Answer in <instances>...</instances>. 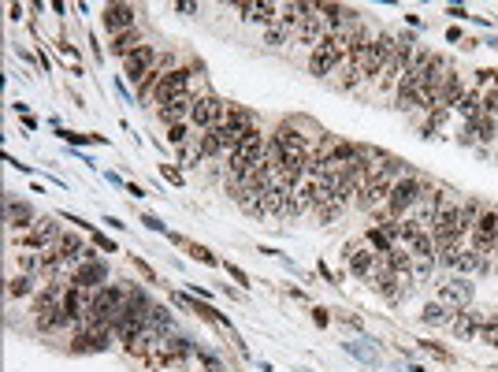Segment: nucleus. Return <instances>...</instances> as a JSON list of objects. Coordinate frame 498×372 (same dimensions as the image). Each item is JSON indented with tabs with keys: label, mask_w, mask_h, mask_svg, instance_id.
<instances>
[{
	"label": "nucleus",
	"mask_w": 498,
	"mask_h": 372,
	"mask_svg": "<svg viewBox=\"0 0 498 372\" xmlns=\"http://www.w3.org/2000/svg\"><path fill=\"white\" fill-rule=\"evenodd\" d=\"M365 242L376 250V257H387V253L394 250V239H391L383 228H368V231H365Z\"/></svg>",
	"instance_id": "a878e982"
},
{
	"label": "nucleus",
	"mask_w": 498,
	"mask_h": 372,
	"mask_svg": "<svg viewBox=\"0 0 498 372\" xmlns=\"http://www.w3.org/2000/svg\"><path fill=\"white\" fill-rule=\"evenodd\" d=\"M175 302L179 305H186V309H193L197 316H205V320H212V324H227L224 316H219L216 309H212V305H205V302H197V298H190V294H175Z\"/></svg>",
	"instance_id": "b1692460"
},
{
	"label": "nucleus",
	"mask_w": 498,
	"mask_h": 372,
	"mask_svg": "<svg viewBox=\"0 0 498 372\" xmlns=\"http://www.w3.org/2000/svg\"><path fill=\"white\" fill-rule=\"evenodd\" d=\"M264 153H268V145H264L261 131H249L242 142L235 145V149L227 153V179H235V183H242V179L253 171L257 164L264 160Z\"/></svg>",
	"instance_id": "f257e3e1"
},
{
	"label": "nucleus",
	"mask_w": 498,
	"mask_h": 372,
	"mask_svg": "<svg viewBox=\"0 0 498 372\" xmlns=\"http://www.w3.org/2000/svg\"><path fill=\"white\" fill-rule=\"evenodd\" d=\"M34 268H41V257H34V253H19V272H23V276H30Z\"/></svg>",
	"instance_id": "58836bf2"
},
{
	"label": "nucleus",
	"mask_w": 498,
	"mask_h": 372,
	"mask_svg": "<svg viewBox=\"0 0 498 372\" xmlns=\"http://www.w3.org/2000/svg\"><path fill=\"white\" fill-rule=\"evenodd\" d=\"M450 324H454V331L461 335V339H473V335H479V313H468V309H465V313H457Z\"/></svg>",
	"instance_id": "c85d7f7f"
},
{
	"label": "nucleus",
	"mask_w": 498,
	"mask_h": 372,
	"mask_svg": "<svg viewBox=\"0 0 498 372\" xmlns=\"http://www.w3.org/2000/svg\"><path fill=\"white\" fill-rule=\"evenodd\" d=\"M394 101H398L402 112H409V108H420V89L409 83V78H402L398 83V94H394Z\"/></svg>",
	"instance_id": "bb28decb"
},
{
	"label": "nucleus",
	"mask_w": 498,
	"mask_h": 372,
	"mask_svg": "<svg viewBox=\"0 0 498 372\" xmlns=\"http://www.w3.org/2000/svg\"><path fill=\"white\" fill-rule=\"evenodd\" d=\"M283 38H287V30H283V26H272V30H268V45H279Z\"/></svg>",
	"instance_id": "37998d69"
},
{
	"label": "nucleus",
	"mask_w": 498,
	"mask_h": 372,
	"mask_svg": "<svg viewBox=\"0 0 498 372\" xmlns=\"http://www.w3.org/2000/svg\"><path fill=\"white\" fill-rule=\"evenodd\" d=\"M171 242H175V246H182V250H186L193 261H201V265H219V261L212 257V253H208L205 246H193V242H186V239H182V234H171Z\"/></svg>",
	"instance_id": "c756f323"
},
{
	"label": "nucleus",
	"mask_w": 498,
	"mask_h": 372,
	"mask_svg": "<svg viewBox=\"0 0 498 372\" xmlns=\"http://www.w3.org/2000/svg\"><path fill=\"white\" fill-rule=\"evenodd\" d=\"M420 320L424 324H431V328H442V324H450L454 320V313H450V305H442V302H431V305H424V313H420Z\"/></svg>",
	"instance_id": "cd10ccee"
},
{
	"label": "nucleus",
	"mask_w": 498,
	"mask_h": 372,
	"mask_svg": "<svg viewBox=\"0 0 498 372\" xmlns=\"http://www.w3.org/2000/svg\"><path fill=\"white\" fill-rule=\"evenodd\" d=\"M71 283L82 287V290H100V287L108 283V268H105V261H97V253H94V257H86V261H82V265L75 268Z\"/></svg>",
	"instance_id": "9b49d317"
},
{
	"label": "nucleus",
	"mask_w": 498,
	"mask_h": 372,
	"mask_svg": "<svg viewBox=\"0 0 498 372\" xmlns=\"http://www.w3.org/2000/svg\"><path fill=\"white\" fill-rule=\"evenodd\" d=\"M257 23H279V4H272V0H261V4H257V15H253Z\"/></svg>",
	"instance_id": "c9c22d12"
},
{
	"label": "nucleus",
	"mask_w": 498,
	"mask_h": 372,
	"mask_svg": "<svg viewBox=\"0 0 498 372\" xmlns=\"http://www.w3.org/2000/svg\"><path fill=\"white\" fill-rule=\"evenodd\" d=\"M457 112L465 116V120H476V116H479V94H476V89H468V94L457 97Z\"/></svg>",
	"instance_id": "7c9ffc66"
},
{
	"label": "nucleus",
	"mask_w": 498,
	"mask_h": 372,
	"mask_svg": "<svg viewBox=\"0 0 498 372\" xmlns=\"http://www.w3.org/2000/svg\"><path fill=\"white\" fill-rule=\"evenodd\" d=\"M457 97H461V78H457V71H446V78H442V89H439V108L457 105Z\"/></svg>",
	"instance_id": "393cba45"
},
{
	"label": "nucleus",
	"mask_w": 498,
	"mask_h": 372,
	"mask_svg": "<svg viewBox=\"0 0 498 372\" xmlns=\"http://www.w3.org/2000/svg\"><path fill=\"white\" fill-rule=\"evenodd\" d=\"M383 261H387V268H391L398 279H405V283H413V253H409V250L394 246V250L387 253Z\"/></svg>",
	"instance_id": "aec40b11"
},
{
	"label": "nucleus",
	"mask_w": 498,
	"mask_h": 372,
	"mask_svg": "<svg viewBox=\"0 0 498 372\" xmlns=\"http://www.w3.org/2000/svg\"><path fill=\"white\" fill-rule=\"evenodd\" d=\"M134 15H138L134 4H108L100 23H105V30L116 38V34H123V30H134Z\"/></svg>",
	"instance_id": "2eb2a0df"
},
{
	"label": "nucleus",
	"mask_w": 498,
	"mask_h": 372,
	"mask_svg": "<svg viewBox=\"0 0 498 372\" xmlns=\"http://www.w3.org/2000/svg\"><path fill=\"white\" fill-rule=\"evenodd\" d=\"M368 279H372V287L380 290L383 298H398V294H402V287H398L402 279L394 276L391 268H387V261H383V257H380V265H376V272H372V276H368Z\"/></svg>",
	"instance_id": "a211bd4d"
},
{
	"label": "nucleus",
	"mask_w": 498,
	"mask_h": 372,
	"mask_svg": "<svg viewBox=\"0 0 498 372\" xmlns=\"http://www.w3.org/2000/svg\"><path fill=\"white\" fill-rule=\"evenodd\" d=\"M394 49H398V38L394 34H380V38H372L365 52V63H361V83H380L387 63L394 60Z\"/></svg>",
	"instance_id": "f03ea898"
},
{
	"label": "nucleus",
	"mask_w": 498,
	"mask_h": 372,
	"mask_svg": "<svg viewBox=\"0 0 498 372\" xmlns=\"http://www.w3.org/2000/svg\"><path fill=\"white\" fill-rule=\"evenodd\" d=\"M156 60H160V56H156V49H153V45H142V49H134L131 56L123 60L127 78H131V83L138 86V83H142V78H145V75H149V71L156 67Z\"/></svg>",
	"instance_id": "4468645a"
},
{
	"label": "nucleus",
	"mask_w": 498,
	"mask_h": 372,
	"mask_svg": "<svg viewBox=\"0 0 498 372\" xmlns=\"http://www.w3.org/2000/svg\"><path fill=\"white\" fill-rule=\"evenodd\" d=\"M495 239H498V212H479V220L473 228V250L476 253L495 250Z\"/></svg>",
	"instance_id": "dca6fc26"
},
{
	"label": "nucleus",
	"mask_w": 498,
	"mask_h": 372,
	"mask_svg": "<svg viewBox=\"0 0 498 372\" xmlns=\"http://www.w3.org/2000/svg\"><path fill=\"white\" fill-rule=\"evenodd\" d=\"M190 75H193L190 67H175V71H168V75L160 78V86H156V94H153L156 108H164V105L171 101V97L186 94V89H190Z\"/></svg>",
	"instance_id": "1a4fd4ad"
},
{
	"label": "nucleus",
	"mask_w": 498,
	"mask_h": 372,
	"mask_svg": "<svg viewBox=\"0 0 498 372\" xmlns=\"http://www.w3.org/2000/svg\"><path fill=\"white\" fill-rule=\"evenodd\" d=\"M56 250H60L63 265H82V261H86V250H82L78 234H63V239L56 242Z\"/></svg>",
	"instance_id": "5701e85b"
},
{
	"label": "nucleus",
	"mask_w": 498,
	"mask_h": 372,
	"mask_svg": "<svg viewBox=\"0 0 498 372\" xmlns=\"http://www.w3.org/2000/svg\"><path fill=\"white\" fill-rule=\"evenodd\" d=\"M142 223H149V228H153V231H160V228H164V223H160V220H156V216H142Z\"/></svg>",
	"instance_id": "49530a36"
},
{
	"label": "nucleus",
	"mask_w": 498,
	"mask_h": 372,
	"mask_svg": "<svg viewBox=\"0 0 498 372\" xmlns=\"http://www.w3.org/2000/svg\"><path fill=\"white\" fill-rule=\"evenodd\" d=\"M112 328H89V324H82L75 328V339H71V350L75 353H97V350H108V339H112Z\"/></svg>",
	"instance_id": "9d476101"
},
{
	"label": "nucleus",
	"mask_w": 498,
	"mask_h": 372,
	"mask_svg": "<svg viewBox=\"0 0 498 372\" xmlns=\"http://www.w3.org/2000/svg\"><path fill=\"white\" fill-rule=\"evenodd\" d=\"M193 101H197V97L190 94H179V97H171L168 105L164 108H156V116H160V123L164 127H175V123H182V120H190V112H193Z\"/></svg>",
	"instance_id": "f3484780"
},
{
	"label": "nucleus",
	"mask_w": 498,
	"mask_h": 372,
	"mask_svg": "<svg viewBox=\"0 0 498 372\" xmlns=\"http://www.w3.org/2000/svg\"><path fill=\"white\" fill-rule=\"evenodd\" d=\"M224 116H227V105L219 101V97L205 94V97H197V101H193L190 123L197 127V134H205V131H212V127H219V123H224Z\"/></svg>",
	"instance_id": "20e7f679"
},
{
	"label": "nucleus",
	"mask_w": 498,
	"mask_h": 372,
	"mask_svg": "<svg viewBox=\"0 0 498 372\" xmlns=\"http://www.w3.org/2000/svg\"><path fill=\"white\" fill-rule=\"evenodd\" d=\"M142 45H145V41H142V34H138V26H134V30H123V34H116L108 49H112V56L127 60V56H131L134 49H142Z\"/></svg>",
	"instance_id": "412c9836"
},
{
	"label": "nucleus",
	"mask_w": 498,
	"mask_h": 372,
	"mask_svg": "<svg viewBox=\"0 0 498 372\" xmlns=\"http://www.w3.org/2000/svg\"><path fill=\"white\" fill-rule=\"evenodd\" d=\"M338 63H346V52L338 49V41L327 34V38L320 41L316 49H312V56H309V71H312L316 78H324V75H331V71L338 67Z\"/></svg>",
	"instance_id": "39448f33"
},
{
	"label": "nucleus",
	"mask_w": 498,
	"mask_h": 372,
	"mask_svg": "<svg viewBox=\"0 0 498 372\" xmlns=\"http://www.w3.org/2000/svg\"><path fill=\"white\" fill-rule=\"evenodd\" d=\"M164 179H171V183H182V175H179V168H171V164H168V168H164Z\"/></svg>",
	"instance_id": "c03bdc74"
},
{
	"label": "nucleus",
	"mask_w": 498,
	"mask_h": 372,
	"mask_svg": "<svg viewBox=\"0 0 498 372\" xmlns=\"http://www.w3.org/2000/svg\"><path fill=\"white\" fill-rule=\"evenodd\" d=\"M479 116H491V120H498V89H491V94L479 101Z\"/></svg>",
	"instance_id": "4c0bfd02"
},
{
	"label": "nucleus",
	"mask_w": 498,
	"mask_h": 372,
	"mask_svg": "<svg viewBox=\"0 0 498 372\" xmlns=\"http://www.w3.org/2000/svg\"><path fill=\"white\" fill-rule=\"evenodd\" d=\"M454 268H461V272H476V268H484V261H479V253L473 250V246H465L454 257Z\"/></svg>",
	"instance_id": "2f4dec72"
},
{
	"label": "nucleus",
	"mask_w": 498,
	"mask_h": 372,
	"mask_svg": "<svg viewBox=\"0 0 498 372\" xmlns=\"http://www.w3.org/2000/svg\"><path fill=\"white\" fill-rule=\"evenodd\" d=\"M34 208L26 205V201H8V228H23V231H30L34 228Z\"/></svg>",
	"instance_id": "4be33fe9"
},
{
	"label": "nucleus",
	"mask_w": 498,
	"mask_h": 372,
	"mask_svg": "<svg viewBox=\"0 0 498 372\" xmlns=\"http://www.w3.org/2000/svg\"><path fill=\"white\" fill-rule=\"evenodd\" d=\"M476 220H479V201H468V205H461V231H465V234H473Z\"/></svg>",
	"instance_id": "f704fd0d"
},
{
	"label": "nucleus",
	"mask_w": 498,
	"mask_h": 372,
	"mask_svg": "<svg viewBox=\"0 0 498 372\" xmlns=\"http://www.w3.org/2000/svg\"><path fill=\"white\" fill-rule=\"evenodd\" d=\"M168 138H171L175 145H182V138H186V123H175V127H168Z\"/></svg>",
	"instance_id": "ea45409f"
},
{
	"label": "nucleus",
	"mask_w": 498,
	"mask_h": 372,
	"mask_svg": "<svg viewBox=\"0 0 498 372\" xmlns=\"http://www.w3.org/2000/svg\"><path fill=\"white\" fill-rule=\"evenodd\" d=\"M312 320H316V324H320V328H324V324L331 320V316H327V309H312Z\"/></svg>",
	"instance_id": "a18cd8bd"
},
{
	"label": "nucleus",
	"mask_w": 498,
	"mask_h": 372,
	"mask_svg": "<svg viewBox=\"0 0 498 372\" xmlns=\"http://www.w3.org/2000/svg\"><path fill=\"white\" fill-rule=\"evenodd\" d=\"M227 272H230V279H238V283H242V287H249V276H246V272L242 268H238V265H230V261H227V265H224Z\"/></svg>",
	"instance_id": "79ce46f5"
},
{
	"label": "nucleus",
	"mask_w": 498,
	"mask_h": 372,
	"mask_svg": "<svg viewBox=\"0 0 498 372\" xmlns=\"http://www.w3.org/2000/svg\"><path fill=\"white\" fill-rule=\"evenodd\" d=\"M420 194H424V183L417 175H402L398 183H394V190H391V197H387V216L391 220H405V216L413 212V205L420 201Z\"/></svg>",
	"instance_id": "7ed1b4c3"
},
{
	"label": "nucleus",
	"mask_w": 498,
	"mask_h": 372,
	"mask_svg": "<svg viewBox=\"0 0 498 372\" xmlns=\"http://www.w3.org/2000/svg\"><path fill=\"white\" fill-rule=\"evenodd\" d=\"M8 294H12V298H30V294H34V279L19 272V276H15L12 283H8Z\"/></svg>",
	"instance_id": "72a5a7b5"
},
{
	"label": "nucleus",
	"mask_w": 498,
	"mask_h": 372,
	"mask_svg": "<svg viewBox=\"0 0 498 372\" xmlns=\"http://www.w3.org/2000/svg\"><path fill=\"white\" fill-rule=\"evenodd\" d=\"M473 294H476V290H473V283H468L465 276H457V279H450V283L439 287V302L450 305V309H468Z\"/></svg>",
	"instance_id": "ddd939ff"
},
{
	"label": "nucleus",
	"mask_w": 498,
	"mask_h": 372,
	"mask_svg": "<svg viewBox=\"0 0 498 372\" xmlns=\"http://www.w3.org/2000/svg\"><path fill=\"white\" fill-rule=\"evenodd\" d=\"M420 347H424V350H428V353H435V358H439V361H450V350H442V347H439V342H420Z\"/></svg>",
	"instance_id": "a19ab883"
},
{
	"label": "nucleus",
	"mask_w": 498,
	"mask_h": 372,
	"mask_svg": "<svg viewBox=\"0 0 498 372\" xmlns=\"http://www.w3.org/2000/svg\"><path fill=\"white\" fill-rule=\"evenodd\" d=\"M442 205H446V201H442V190H435V186H424V194H420V201L413 205L409 220L417 223V228L431 231V223H435V216H439V208H442Z\"/></svg>",
	"instance_id": "0eeeda50"
},
{
	"label": "nucleus",
	"mask_w": 498,
	"mask_h": 372,
	"mask_svg": "<svg viewBox=\"0 0 498 372\" xmlns=\"http://www.w3.org/2000/svg\"><path fill=\"white\" fill-rule=\"evenodd\" d=\"M60 239H63L60 223L52 220V216H41V220H38L30 231L23 234V246H30V250H52Z\"/></svg>",
	"instance_id": "6e6552de"
},
{
	"label": "nucleus",
	"mask_w": 498,
	"mask_h": 372,
	"mask_svg": "<svg viewBox=\"0 0 498 372\" xmlns=\"http://www.w3.org/2000/svg\"><path fill=\"white\" fill-rule=\"evenodd\" d=\"M219 153H227L224 127H212V131L197 134V157H219Z\"/></svg>",
	"instance_id": "6ab92c4d"
},
{
	"label": "nucleus",
	"mask_w": 498,
	"mask_h": 372,
	"mask_svg": "<svg viewBox=\"0 0 498 372\" xmlns=\"http://www.w3.org/2000/svg\"><path fill=\"white\" fill-rule=\"evenodd\" d=\"M479 339H484V347H498V316L487 324H479Z\"/></svg>",
	"instance_id": "e433bc0d"
},
{
	"label": "nucleus",
	"mask_w": 498,
	"mask_h": 372,
	"mask_svg": "<svg viewBox=\"0 0 498 372\" xmlns=\"http://www.w3.org/2000/svg\"><path fill=\"white\" fill-rule=\"evenodd\" d=\"M402 242H405V250H409L417 261H435V239H431V231L417 228L409 216L402 220Z\"/></svg>",
	"instance_id": "423d86ee"
},
{
	"label": "nucleus",
	"mask_w": 498,
	"mask_h": 372,
	"mask_svg": "<svg viewBox=\"0 0 498 372\" xmlns=\"http://www.w3.org/2000/svg\"><path fill=\"white\" fill-rule=\"evenodd\" d=\"M343 257H346V265L354 276H361L368 279L376 272V265H380V257H376V250L372 246H357V242H346V250H343Z\"/></svg>",
	"instance_id": "f8f14e48"
},
{
	"label": "nucleus",
	"mask_w": 498,
	"mask_h": 372,
	"mask_svg": "<svg viewBox=\"0 0 498 372\" xmlns=\"http://www.w3.org/2000/svg\"><path fill=\"white\" fill-rule=\"evenodd\" d=\"M495 138H498V120L479 116V120H476V142H495Z\"/></svg>",
	"instance_id": "473e14b6"
}]
</instances>
